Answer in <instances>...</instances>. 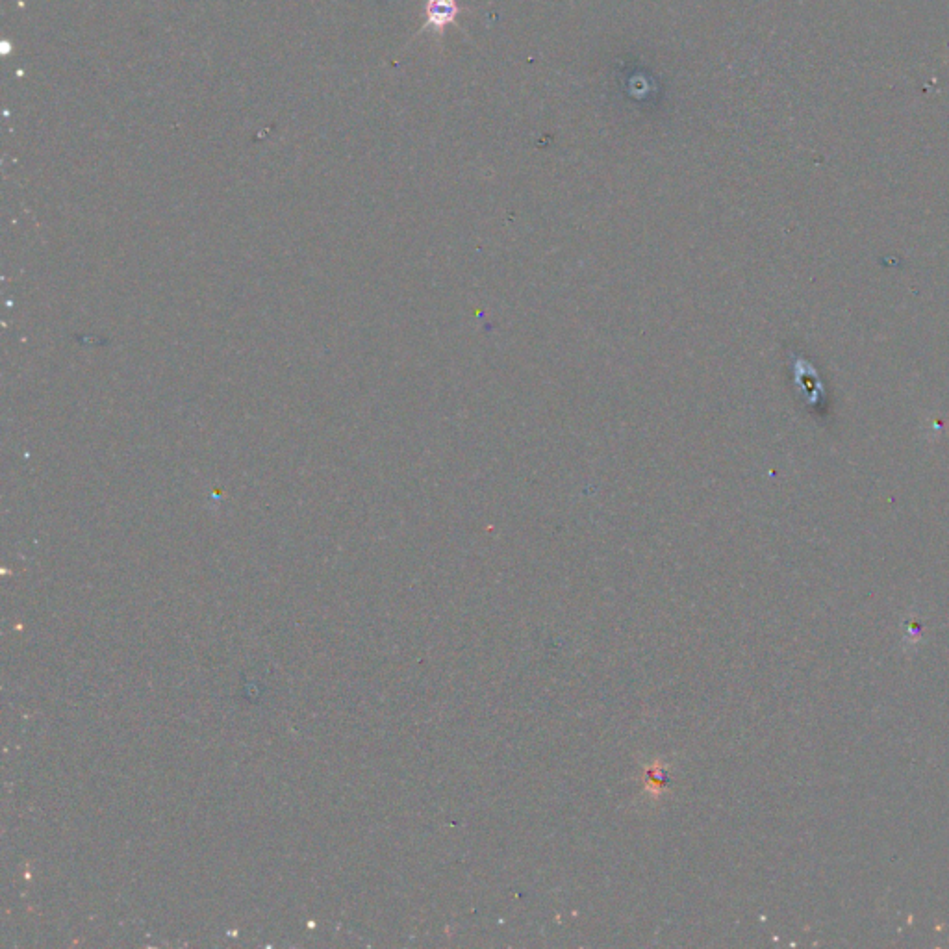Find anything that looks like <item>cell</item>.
I'll return each mask as SVG.
<instances>
[{
    "instance_id": "1",
    "label": "cell",
    "mask_w": 949,
    "mask_h": 949,
    "mask_svg": "<svg viewBox=\"0 0 949 949\" xmlns=\"http://www.w3.org/2000/svg\"><path fill=\"white\" fill-rule=\"evenodd\" d=\"M458 0H425V15L427 21L423 30L432 28L434 32L443 34L447 26L455 25L456 17L460 15Z\"/></svg>"
}]
</instances>
